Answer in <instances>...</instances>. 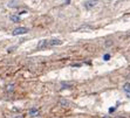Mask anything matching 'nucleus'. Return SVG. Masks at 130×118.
Listing matches in <instances>:
<instances>
[{"label":"nucleus","instance_id":"9b49d317","mask_svg":"<svg viewBox=\"0 0 130 118\" xmlns=\"http://www.w3.org/2000/svg\"><path fill=\"white\" fill-rule=\"evenodd\" d=\"M13 89H14V84H10V85L6 87V90H7V91H12Z\"/></svg>","mask_w":130,"mask_h":118},{"label":"nucleus","instance_id":"7ed1b4c3","mask_svg":"<svg viewBox=\"0 0 130 118\" xmlns=\"http://www.w3.org/2000/svg\"><path fill=\"white\" fill-rule=\"evenodd\" d=\"M60 45H62L61 40H58V39L48 40V47H54V46H60Z\"/></svg>","mask_w":130,"mask_h":118},{"label":"nucleus","instance_id":"6e6552de","mask_svg":"<svg viewBox=\"0 0 130 118\" xmlns=\"http://www.w3.org/2000/svg\"><path fill=\"white\" fill-rule=\"evenodd\" d=\"M10 19H11V21H13V22H19V21H20V17H19V15H18V17H17V15H11Z\"/></svg>","mask_w":130,"mask_h":118},{"label":"nucleus","instance_id":"f8f14e48","mask_svg":"<svg viewBox=\"0 0 130 118\" xmlns=\"http://www.w3.org/2000/svg\"><path fill=\"white\" fill-rule=\"evenodd\" d=\"M109 59H110V55H109V54H105V55L103 56V60H104V61H108Z\"/></svg>","mask_w":130,"mask_h":118},{"label":"nucleus","instance_id":"2eb2a0df","mask_svg":"<svg viewBox=\"0 0 130 118\" xmlns=\"http://www.w3.org/2000/svg\"><path fill=\"white\" fill-rule=\"evenodd\" d=\"M126 97H129V98H130V92H126Z\"/></svg>","mask_w":130,"mask_h":118},{"label":"nucleus","instance_id":"0eeeda50","mask_svg":"<svg viewBox=\"0 0 130 118\" xmlns=\"http://www.w3.org/2000/svg\"><path fill=\"white\" fill-rule=\"evenodd\" d=\"M28 113H29L31 116H38V115H39V110H38L36 108H31L29 111H28Z\"/></svg>","mask_w":130,"mask_h":118},{"label":"nucleus","instance_id":"20e7f679","mask_svg":"<svg viewBox=\"0 0 130 118\" xmlns=\"http://www.w3.org/2000/svg\"><path fill=\"white\" fill-rule=\"evenodd\" d=\"M7 6L11 7V8H18L20 6V3H19V0H10Z\"/></svg>","mask_w":130,"mask_h":118},{"label":"nucleus","instance_id":"4468645a","mask_svg":"<svg viewBox=\"0 0 130 118\" xmlns=\"http://www.w3.org/2000/svg\"><path fill=\"white\" fill-rule=\"evenodd\" d=\"M12 118H22V116H17V117H12Z\"/></svg>","mask_w":130,"mask_h":118},{"label":"nucleus","instance_id":"9d476101","mask_svg":"<svg viewBox=\"0 0 130 118\" xmlns=\"http://www.w3.org/2000/svg\"><path fill=\"white\" fill-rule=\"evenodd\" d=\"M123 90L125 91V94H126V92H130V83H125V84L123 85Z\"/></svg>","mask_w":130,"mask_h":118},{"label":"nucleus","instance_id":"f03ea898","mask_svg":"<svg viewBox=\"0 0 130 118\" xmlns=\"http://www.w3.org/2000/svg\"><path fill=\"white\" fill-rule=\"evenodd\" d=\"M97 4H98V0H87V1L84 3V7L87 10H90V8L95 7Z\"/></svg>","mask_w":130,"mask_h":118},{"label":"nucleus","instance_id":"423d86ee","mask_svg":"<svg viewBox=\"0 0 130 118\" xmlns=\"http://www.w3.org/2000/svg\"><path fill=\"white\" fill-rule=\"evenodd\" d=\"M59 104L61 105V106H70V102L69 101H67V99H60L59 101Z\"/></svg>","mask_w":130,"mask_h":118},{"label":"nucleus","instance_id":"ddd939ff","mask_svg":"<svg viewBox=\"0 0 130 118\" xmlns=\"http://www.w3.org/2000/svg\"><path fill=\"white\" fill-rule=\"evenodd\" d=\"M112 111H115V108H111V109H109V112H112Z\"/></svg>","mask_w":130,"mask_h":118},{"label":"nucleus","instance_id":"1a4fd4ad","mask_svg":"<svg viewBox=\"0 0 130 118\" xmlns=\"http://www.w3.org/2000/svg\"><path fill=\"white\" fill-rule=\"evenodd\" d=\"M61 87H62V89H69V88L73 87V84H72V83H65V82H62V83H61Z\"/></svg>","mask_w":130,"mask_h":118},{"label":"nucleus","instance_id":"f257e3e1","mask_svg":"<svg viewBox=\"0 0 130 118\" xmlns=\"http://www.w3.org/2000/svg\"><path fill=\"white\" fill-rule=\"evenodd\" d=\"M26 33H28V28H26V27H18V28H15L12 32V35L17 36V35H24Z\"/></svg>","mask_w":130,"mask_h":118},{"label":"nucleus","instance_id":"39448f33","mask_svg":"<svg viewBox=\"0 0 130 118\" xmlns=\"http://www.w3.org/2000/svg\"><path fill=\"white\" fill-rule=\"evenodd\" d=\"M47 47H48V40H41L36 46L38 49H43V48H47Z\"/></svg>","mask_w":130,"mask_h":118}]
</instances>
